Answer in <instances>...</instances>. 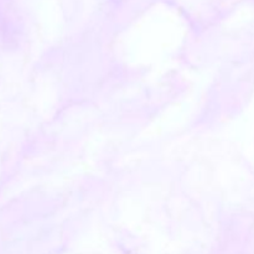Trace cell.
I'll use <instances>...</instances> for the list:
<instances>
[{"instance_id": "6da1fadb", "label": "cell", "mask_w": 254, "mask_h": 254, "mask_svg": "<svg viewBox=\"0 0 254 254\" xmlns=\"http://www.w3.org/2000/svg\"><path fill=\"white\" fill-rule=\"evenodd\" d=\"M113 1H116V2H119V1H122V0H113Z\"/></svg>"}]
</instances>
